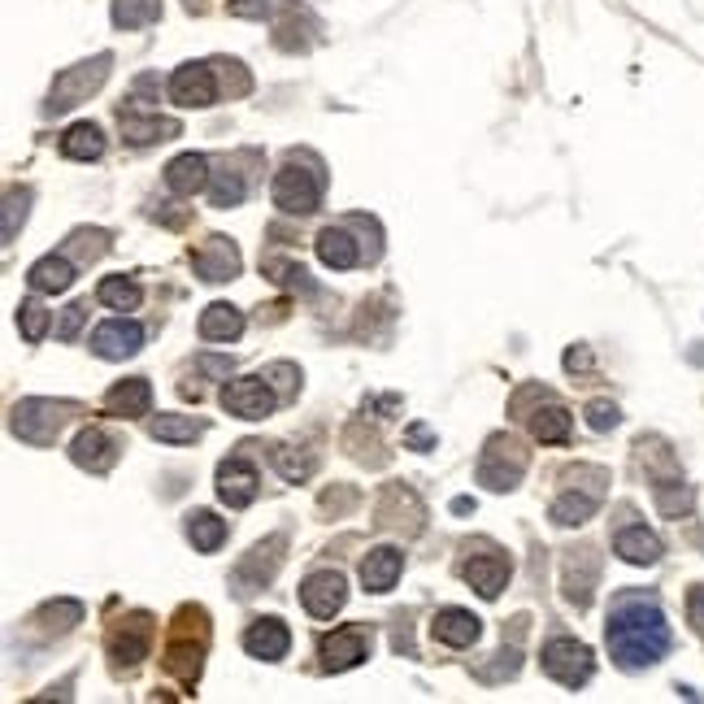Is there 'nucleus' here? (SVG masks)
Returning <instances> with one entry per match:
<instances>
[{
	"mask_svg": "<svg viewBox=\"0 0 704 704\" xmlns=\"http://www.w3.org/2000/svg\"><path fill=\"white\" fill-rule=\"evenodd\" d=\"M609 652L622 670H648L670 652V622L652 600H618L609 614Z\"/></svg>",
	"mask_w": 704,
	"mask_h": 704,
	"instance_id": "obj_1",
	"label": "nucleus"
},
{
	"mask_svg": "<svg viewBox=\"0 0 704 704\" xmlns=\"http://www.w3.org/2000/svg\"><path fill=\"white\" fill-rule=\"evenodd\" d=\"M205 643H210V614L205 609H179V622H174V639L166 648V670L183 683V687H196L201 683V661H205Z\"/></svg>",
	"mask_w": 704,
	"mask_h": 704,
	"instance_id": "obj_2",
	"label": "nucleus"
},
{
	"mask_svg": "<svg viewBox=\"0 0 704 704\" xmlns=\"http://www.w3.org/2000/svg\"><path fill=\"white\" fill-rule=\"evenodd\" d=\"M522 474H526V448L509 435H492L479 457V483H488L492 492H509Z\"/></svg>",
	"mask_w": 704,
	"mask_h": 704,
	"instance_id": "obj_3",
	"label": "nucleus"
},
{
	"mask_svg": "<svg viewBox=\"0 0 704 704\" xmlns=\"http://www.w3.org/2000/svg\"><path fill=\"white\" fill-rule=\"evenodd\" d=\"M544 674L548 679H557L562 687H583L587 679H591V670H596V661H591V648L587 643H578V639H553V643H544Z\"/></svg>",
	"mask_w": 704,
	"mask_h": 704,
	"instance_id": "obj_4",
	"label": "nucleus"
},
{
	"mask_svg": "<svg viewBox=\"0 0 704 704\" xmlns=\"http://www.w3.org/2000/svg\"><path fill=\"white\" fill-rule=\"evenodd\" d=\"M109 53H100V57H92V62H78L71 66L66 74H57V83H53V100H49V109H71L78 100H87L105 78H109Z\"/></svg>",
	"mask_w": 704,
	"mask_h": 704,
	"instance_id": "obj_5",
	"label": "nucleus"
},
{
	"mask_svg": "<svg viewBox=\"0 0 704 704\" xmlns=\"http://www.w3.org/2000/svg\"><path fill=\"white\" fill-rule=\"evenodd\" d=\"M344 600H349V583H344V574H335V569H318V574H309L305 587H300V605H305V614L318 618V622L335 618V614L344 609Z\"/></svg>",
	"mask_w": 704,
	"mask_h": 704,
	"instance_id": "obj_6",
	"label": "nucleus"
},
{
	"mask_svg": "<svg viewBox=\"0 0 704 704\" xmlns=\"http://www.w3.org/2000/svg\"><path fill=\"white\" fill-rule=\"evenodd\" d=\"M275 205L282 213H309L318 210V196H322V179L313 170H300V166H282L275 174Z\"/></svg>",
	"mask_w": 704,
	"mask_h": 704,
	"instance_id": "obj_7",
	"label": "nucleus"
},
{
	"mask_svg": "<svg viewBox=\"0 0 704 704\" xmlns=\"http://www.w3.org/2000/svg\"><path fill=\"white\" fill-rule=\"evenodd\" d=\"M62 423H66V405H53V401H22L13 409V435H22L26 444H53Z\"/></svg>",
	"mask_w": 704,
	"mask_h": 704,
	"instance_id": "obj_8",
	"label": "nucleus"
},
{
	"mask_svg": "<svg viewBox=\"0 0 704 704\" xmlns=\"http://www.w3.org/2000/svg\"><path fill=\"white\" fill-rule=\"evenodd\" d=\"M148 643H152V618L148 614H131V618H122L109 631V657H114L118 670H136L148 657Z\"/></svg>",
	"mask_w": 704,
	"mask_h": 704,
	"instance_id": "obj_9",
	"label": "nucleus"
},
{
	"mask_svg": "<svg viewBox=\"0 0 704 704\" xmlns=\"http://www.w3.org/2000/svg\"><path fill=\"white\" fill-rule=\"evenodd\" d=\"M282 565V535L275 540H266V544H257L244 562L235 565V596H253V591H262L270 578H275V569Z\"/></svg>",
	"mask_w": 704,
	"mask_h": 704,
	"instance_id": "obj_10",
	"label": "nucleus"
},
{
	"mask_svg": "<svg viewBox=\"0 0 704 704\" xmlns=\"http://www.w3.org/2000/svg\"><path fill=\"white\" fill-rule=\"evenodd\" d=\"M222 409L244 418V423H257V418H266L275 409V392L262 378H235V383L222 387Z\"/></svg>",
	"mask_w": 704,
	"mask_h": 704,
	"instance_id": "obj_11",
	"label": "nucleus"
},
{
	"mask_svg": "<svg viewBox=\"0 0 704 704\" xmlns=\"http://www.w3.org/2000/svg\"><path fill=\"white\" fill-rule=\"evenodd\" d=\"M370 643H374V634L365 631V627H344V631L327 634L322 639V665L331 674H344V670L361 665L370 657Z\"/></svg>",
	"mask_w": 704,
	"mask_h": 704,
	"instance_id": "obj_12",
	"label": "nucleus"
},
{
	"mask_svg": "<svg viewBox=\"0 0 704 704\" xmlns=\"http://www.w3.org/2000/svg\"><path fill=\"white\" fill-rule=\"evenodd\" d=\"M170 100L183 105V109H205L217 100V83H213V71L201 66V62H188L179 66L174 78H170Z\"/></svg>",
	"mask_w": 704,
	"mask_h": 704,
	"instance_id": "obj_13",
	"label": "nucleus"
},
{
	"mask_svg": "<svg viewBox=\"0 0 704 704\" xmlns=\"http://www.w3.org/2000/svg\"><path fill=\"white\" fill-rule=\"evenodd\" d=\"M140 344L143 327L140 322H127V318H114V322H105V327L92 331V352L105 356V361H127V356L140 352Z\"/></svg>",
	"mask_w": 704,
	"mask_h": 704,
	"instance_id": "obj_14",
	"label": "nucleus"
},
{
	"mask_svg": "<svg viewBox=\"0 0 704 704\" xmlns=\"http://www.w3.org/2000/svg\"><path fill=\"white\" fill-rule=\"evenodd\" d=\"M192 266H196V275L205 282H226L239 275V253H235V244H231L226 235H210V239L192 253Z\"/></svg>",
	"mask_w": 704,
	"mask_h": 704,
	"instance_id": "obj_15",
	"label": "nucleus"
},
{
	"mask_svg": "<svg viewBox=\"0 0 704 704\" xmlns=\"http://www.w3.org/2000/svg\"><path fill=\"white\" fill-rule=\"evenodd\" d=\"M217 495H222V504H231V509H248L253 495H257V470H253L244 457L222 461V466H217Z\"/></svg>",
	"mask_w": 704,
	"mask_h": 704,
	"instance_id": "obj_16",
	"label": "nucleus"
},
{
	"mask_svg": "<svg viewBox=\"0 0 704 704\" xmlns=\"http://www.w3.org/2000/svg\"><path fill=\"white\" fill-rule=\"evenodd\" d=\"M71 457H74V466H83V470H92V474H105V470L118 461V444H114L105 430L87 426V430L74 435Z\"/></svg>",
	"mask_w": 704,
	"mask_h": 704,
	"instance_id": "obj_17",
	"label": "nucleus"
},
{
	"mask_svg": "<svg viewBox=\"0 0 704 704\" xmlns=\"http://www.w3.org/2000/svg\"><path fill=\"white\" fill-rule=\"evenodd\" d=\"M244 648L257 661H282L287 648H291V634H287V627H282L279 618H262V622H253L244 631Z\"/></svg>",
	"mask_w": 704,
	"mask_h": 704,
	"instance_id": "obj_18",
	"label": "nucleus"
},
{
	"mask_svg": "<svg viewBox=\"0 0 704 704\" xmlns=\"http://www.w3.org/2000/svg\"><path fill=\"white\" fill-rule=\"evenodd\" d=\"M401 569H405V553H396V548H374L365 562H361V583H365V591H392L396 587V578H401Z\"/></svg>",
	"mask_w": 704,
	"mask_h": 704,
	"instance_id": "obj_19",
	"label": "nucleus"
},
{
	"mask_svg": "<svg viewBox=\"0 0 704 704\" xmlns=\"http://www.w3.org/2000/svg\"><path fill=\"white\" fill-rule=\"evenodd\" d=\"M430 631H435L439 643H448V648H470L483 627H479V618H474L470 609H439L435 622H430Z\"/></svg>",
	"mask_w": 704,
	"mask_h": 704,
	"instance_id": "obj_20",
	"label": "nucleus"
},
{
	"mask_svg": "<svg viewBox=\"0 0 704 704\" xmlns=\"http://www.w3.org/2000/svg\"><path fill=\"white\" fill-rule=\"evenodd\" d=\"M166 183H170V192H179V196H196V192L210 183V157H201V152L174 157L170 170H166Z\"/></svg>",
	"mask_w": 704,
	"mask_h": 704,
	"instance_id": "obj_21",
	"label": "nucleus"
},
{
	"mask_svg": "<svg viewBox=\"0 0 704 704\" xmlns=\"http://www.w3.org/2000/svg\"><path fill=\"white\" fill-rule=\"evenodd\" d=\"M148 405H152L148 378H127V383L109 387V396H105V414H114V418H140V414H148Z\"/></svg>",
	"mask_w": 704,
	"mask_h": 704,
	"instance_id": "obj_22",
	"label": "nucleus"
},
{
	"mask_svg": "<svg viewBox=\"0 0 704 704\" xmlns=\"http://www.w3.org/2000/svg\"><path fill=\"white\" fill-rule=\"evenodd\" d=\"M466 583L483 596V600H495L500 596V587L509 583V562L500 557V553H492V557H474V562H466Z\"/></svg>",
	"mask_w": 704,
	"mask_h": 704,
	"instance_id": "obj_23",
	"label": "nucleus"
},
{
	"mask_svg": "<svg viewBox=\"0 0 704 704\" xmlns=\"http://www.w3.org/2000/svg\"><path fill=\"white\" fill-rule=\"evenodd\" d=\"M244 335V313L235 309V305H210L205 313H201V340H210V344H231V340H239Z\"/></svg>",
	"mask_w": 704,
	"mask_h": 704,
	"instance_id": "obj_24",
	"label": "nucleus"
},
{
	"mask_svg": "<svg viewBox=\"0 0 704 704\" xmlns=\"http://www.w3.org/2000/svg\"><path fill=\"white\" fill-rule=\"evenodd\" d=\"M614 548H618V557L631 565H652L661 557V540L643 526V522H634L627 531H618V540H614Z\"/></svg>",
	"mask_w": 704,
	"mask_h": 704,
	"instance_id": "obj_25",
	"label": "nucleus"
},
{
	"mask_svg": "<svg viewBox=\"0 0 704 704\" xmlns=\"http://www.w3.org/2000/svg\"><path fill=\"white\" fill-rule=\"evenodd\" d=\"M31 291H40V296H57V291H66L74 282V266L66 257H40L35 266H31Z\"/></svg>",
	"mask_w": 704,
	"mask_h": 704,
	"instance_id": "obj_26",
	"label": "nucleus"
},
{
	"mask_svg": "<svg viewBox=\"0 0 704 704\" xmlns=\"http://www.w3.org/2000/svg\"><path fill=\"white\" fill-rule=\"evenodd\" d=\"M174 136H179V122H170V118H140L136 109H122V140L157 143V140H174Z\"/></svg>",
	"mask_w": 704,
	"mask_h": 704,
	"instance_id": "obj_27",
	"label": "nucleus"
},
{
	"mask_svg": "<svg viewBox=\"0 0 704 704\" xmlns=\"http://www.w3.org/2000/svg\"><path fill=\"white\" fill-rule=\"evenodd\" d=\"M318 257H322V266H331V270H352V266H356V244H352L349 231L327 226V231L318 235Z\"/></svg>",
	"mask_w": 704,
	"mask_h": 704,
	"instance_id": "obj_28",
	"label": "nucleus"
},
{
	"mask_svg": "<svg viewBox=\"0 0 704 704\" xmlns=\"http://www.w3.org/2000/svg\"><path fill=\"white\" fill-rule=\"evenodd\" d=\"M62 152H66L71 161H96V157L105 152L100 127H96V122H74L71 131L62 136Z\"/></svg>",
	"mask_w": 704,
	"mask_h": 704,
	"instance_id": "obj_29",
	"label": "nucleus"
},
{
	"mask_svg": "<svg viewBox=\"0 0 704 704\" xmlns=\"http://www.w3.org/2000/svg\"><path fill=\"white\" fill-rule=\"evenodd\" d=\"M188 540L196 544V553H217L222 540H226V522L217 513H210V509H196L188 518Z\"/></svg>",
	"mask_w": 704,
	"mask_h": 704,
	"instance_id": "obj_30",
	"label": "nucleus"
},
{
	"mask_svg": "<svg viewBox=\"0 0 704 704\" xmlns=\"http://www.w3.org/2000/svg\"><path fill=\"white\" fill-rule=\"evenodd\" d=\"M531 435L540 444H565L569 439V414H565L562 405H540L531 414Z\"/></svg>",
	"mask_w": 704,
	"mask_h": 704,
	"instance_id": "obj_31",
	"label": "nucleus"
},
{
	"mask_svg": "<svg viewBox=\"0 0 704 704\" xmlns=\"http://www.w3.org/2000/svg\"><path fill=\"white\" fill-rule=\"evenodd\" d=\"M596 504H600V492H565L557 495V504H553V522L557 526H578V522H587L591 513H596Z\"/></svg>",
	"mask_w": 704,
	"mask_h": 704,
	"instance_id": "obj_32",
	"label": "nucleus"
},
{
	"mask_svg": "<svg viewBox=\"0 0 704 704\" xmlns=\"http://www.w3.org/2000/svg\"><path fill=\"white\" fill-rule=\"evenodd\" d=\"M161 13V0H114V22L122 31H140L148 22H157Z\"/></svg>",
	"mask_w": 704,
	"mask_h": 704,
	"instance_id": "obj_33",
	"label": "nucleus"
},
{
	"mask_svg": "<svg viewBox=\"0 0 704 704\" xmlns=\"http://www.w3.org/2000/svg\"><path fill=\"white\" fill-rule=\"evenodd\" d=\"M196 435H201V423H192L183 414H161L152 423V439H161V444H192Z\"/></svg>",
	"mask_w": 704,
	"mask_h": 704,
	"instance_id": "obj_34",
	"label": "nucleus"
},
{
	"mask_svg": "<svg viewBox=\"0 0 704 704\" xmlns=\"http://www.w3.org/2000/svg\"><path fill=\"white\" fill-rule=\"evenodd\" d=\"M49 322H53V318H49V309H44L40 300H22V305H18V327H22V340H26V344H40V340L49 335Z\"/></svg>",
	"mask_w": 704,
	"mask_h": 704,
	"instance_id": "obj_35",
	"label": "nucleus"
},
{
	"mask_svg": "<svg viewBox=\"0 0 704 704\" xmlns=\"http://www.w3.org/2000/svg\"><path fill=\"white\" fill-rule=\"evenodd\" d=\"M96 296H100V305H109V309H136L140 305V287L131 279H100L96 287Z\"/></svg>",
	"mask_w": 704,
	"mask_h": 704,
	"instance_id": "obj_36",
	"label": "nucleus"
},
{
	"mask_svg": "<svg viewBox=\"0 0 704 704\" xmlns=\"http://www.w3.org/2000/svg\"><path fill=\"white\" fill-rule=\"evenodd\" d=\"M210 201L217 205V210H231V205H239V201H244V179H239V174H231V170H217V174H213Z\"/></svg>",
	"mask_w": 704,
	"mask_h": 704,
	"instance_id": "obj_37",
	"label": "nucleus"
},
{
	"mask_svg": "<svg viewBox=\"0 0 704 704\" xmlns=\"http://www.w3.org/2000/svg\"><path fill=\"white\" fill-rule=\"evenodd\" d=\"M275 466H279V474L287 483H300V479L313 474V457H296V452H287V448L275 452Z\"/></svg>",
	"mask_w": 704,
	"mask_h": 704,
	"instance_id": "obj_38",
	"label": "nucleus"
},
{
	"mask_svg": "<svg viewBox=\"0 0 704 704\" xmlns=\"http://www.w3.org/2000/svg\"><path fill=\"white\" fill-rule=\"evenodd\" d=\"M83 318H87V300H74L71 309L62 313V322H57V335H62V340H74L78 327H83Z\"/></svg>",
	"mask_w": 704,
	"mask_h": 704,
	"instance_id": "obj_39",
	"label": "nucleus"
},
{
	"mask_svg": "<svg viewBox=\"0 0 704 704\" xmlns=\"http://www.w3.org/2000/svg\"><path fill=\"white\" fill-rule=\"evenodd\" d=\"M587 423H591V430H614V426H618V405L596 401V405L587 409Z\"/></svg>",
	"mask_w": 704,
	"mask_h": 704,
	"instance_id": "obj_40",
	"label": "nucleus"
},
{
	"mask_svg": "<svg viewBox=\"0 0 704 704\" xmlns=\"http://www.w3.org/2000/svg\"><path fill=\"white\" fill-rule=\"evenodd\" d=\"M275 4H282V0H231V13L235 18H266V13H275Z\"/></svg>",
	"mask_w": 704,
	"mask_h": 704,
	"instance_id": "obj_41",
	"label": "nucleus"
},
{
	"mask_svg": "<svg viewBox=\"0 0 704 704\" xmlns=\"http://www.w3.org/2000/svg\"><path fill=\"white\" fill-rule=\"evenodd\" d=\"M687 618H692L696 631L704 634V587H692V596H687Z\"/></svg>",
	"mask_w": 704,
	"mask_h": 704,
	"instance_id": "obj_42",
	"label": "nucleus"
},
{
	"mask_svg": "<svg viewBox=\"0 0 704 704\" xmlns=\"http://www.w3.org/2000/svg\"><path fill=\"white\" fill-rule=\"evenodd\" d=\"M270 378H275V387H279L282 396H291V387H296V365H275Z\"/></svg>",
	"mask_w": 704,
	"mask_h": 704,
	"instance_id": "obj_43",
	"label": "nucleus"
},
{
	"mask_svg": "<svg viewBox=\"0 0 704 704\" xmlns=\"http://www.w3.org/2000/svg\"><path fill=\"white\" fill-rule=\"evenodd\" d=\"M405 439H409L418 452H430V448H435V435H430L426 426H409V430H405Z\"/></svg>",
	"mask_w": 704,
	"mask_h": 704,
	"instance_id": "obj_44",
	"label": "nucleus"
},
{
	"mask_svg": "<svg viewBox=\"0 0 704 704\" xmlns=\"http://www.w3.org/2000/svg\"><path fill=\"white\" fill-rule=\"evenodd\" d=\"M9 217H4V239H13L18 235V192H9Z\"/></svg>",
	"mask_w": 704,
	"mask_h": 704,
	"instance_id": "obj_45",
	"label": "nucleus"
},
{
	"mask_svg": "<svg viewBox=\"0 0 704 704\" xmlns=\"http://www.w3.org/2000/svg\"><path fill=\"white\" fill-rule=\"evenodd\" d=\"M591 365V352L587 349H569L565 352V370H587Z\"/></svg>",
	"mask_w": 704,
	"mask_h": 704,
	"instance_id": "obj_46",
	"label": "nucleus"
},
{
	"mask_svg": "<svg viewBox=\"0 0 704 704\" xmlns=\"http://www.w3.org/2000/svg\"><path fill=\"white\" fill-rule=\"evenodd\" d=\"M201 370H210V374H231V361H226V356H201Z\"/></svg>",
	"mask_w": 704,
	"mask_h": 704,
	"instance_id": "obj_47",
	"label": "nucleus"
}]
</instances>
